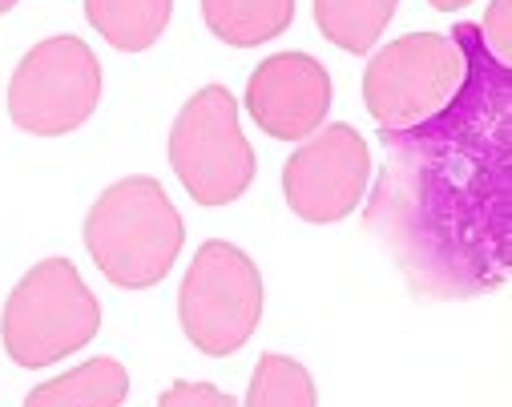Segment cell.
<instances>
[{
    "instance_id": "6da1fadb",
    "label": "cell",
    "mask_w": 512,
    "mask_h": 407,
    "mask_svg": "<svg viewBox=\"0 0 512 407\" xmlns=\"http://www.w3.org/2000/svg\"><path fill=\"white\" fill-rule=\"evenodd\" d=\"M464 53L456 97L412 129H383L388 166L367 230L396 258L416 295L480 299L512 266V65L496 61L480 25H456Z\"/></svg>"
},
{
    "instance_id": "7a4b0ae2",
    "label": "cell",
    "mask_w": 512,
    "mask_h": 407,
    "mask_svg": "<svg viewBox=\"0 0 512 407\" xmlns=\"http://www.w3.org/2000/svg\"><path fill=\"white\" fill-rule=\"evenodd\" d=\"M186 226L154 178L113 182L85 218V246L101 275L121 291L158 287L178 262Z\"/></svg>"
},
{
    "instance_id": "3957f363",
    "label": "cell",
    "mask_w": 512,
    "mask_h": 407,
    "mask_svg": "<svg viewBox=\"0 0 512 407\" xmlns=\"http://www.w3.org/2000/svg\"><path fill=\"white\" fill-rule=\"evenodd\" d=\"M101 331V303L69 258H45L13 287L0 339L17 367H49Z\"/></svg>"
},
{
    "instance_id": "277c9868",
    "label": "cell",
    "mask_w": 512,
    "mask_h": 407,
    "mask_svg": "<svg viewBox=\"0 0 512 407\" xmlns=\"http://www.w3.org/2000/svg\"><path fill=\"white\" fill-rule=\"evenodd\" d=\"M170 166L198 206H230L254 182V150L238 125V105L230 89H198L174 129H170Z\"/></svg>"
},
{
    "instance_id": "5b68a950",
    "label": "cell",
    "mask_w": 512,
    "mask_h": 407,
    "mask_svg": "<svg viewBox=\"0 0 512 407\" xmlns=\"http://www.w3.org/2000/svg\"><path fill=\"white\" fill-rule=\"evenodd\" d=\"M178 315L186 339L202 355H230L238 351L263 319V275L246 250L230 242L198 246L182 295Z\"/></svg>"
},
{
    "instance_id": "8992f818",
    "label": "cell",
    "mask_w": 512,
    "mask_h": 407,
    "mask_svg": "<svg viewBox=\"0 0 512 407\" xmlns=\"http://www.w3.org/2000/svg\"><path fill=\"white\" fill-rule=\"evenodd\" d=\"M464 81V53L452 37L408 33L383 45L363 73V101L379 129H412L436 117Z\"/></svg>"
},
{
    "instance_id": "52a82bcc",
    "label": "cell",
    "mask_w": 512,
    "mask_h": 407,
    "mask_svg": "<svg viewBox=\"0 0 512 407\" xmlns=\"http://www.w3.org/2000/svg\"><path fill=\"white\" fill-rule=\"evenodd\" d=\"M101 101V65L81 37H49L25 53L9 81V117L37 138L85 125Z\"/></svg>"
},
{
    "instance_id": "ba28073f",
    "label": "cell",
    "mask_w": 512,
    "mask_h": 407,
    "mask_svg": "<svg viewBox=\"0 0 512 407\" xmlns=\"http://www.w3.org/2000/svg\"><path fill=\"white\" fill-rule=\"evenodd\" d=\"M371 178V150L367 138L351 125H327L319 138L303 142L283 166V194L287 206L315 226L343 222L359 210L363 190Z\"/></svg>"
},
{
    "instance_id": "9c48e42d",
    "label": "cell",
    "mask_w": 512,
    "mask_h": 407,
    "mask_svg": "<svg viewBox=\"0 0 512 407\" xmlns=\"http://www.w3.org/2000/svg\"><path fill=\"white\" fill-rule=\"evenodd\" d=\"M246 109L275 142H307L327 121L331 77L307 53H275L250 73Z\"/></svg>"
},
{
    "instance_id": "30bf717a",
    "label": "cell",
    "mask_w": 512,
    "mask_h": 407,
    "mask_svg": "<svg viewBox=\"0 0 512 407\" xmlns=\"http://www.w3.org/2000/svg\"><path fill=\"white\" fill-rule=\"evenodd\" d=\"M206 29L234 49L267 45L295 21V0H202Z\"/></svg>"
},
{
    "instance_id": "8fae6325",
    "label": "cell",
    "mask_w": 512,
    "mask_h": 407,
    "mask_svg": "<svg viewBox=\"0 0 512 407\" xmlns=\"http://www.w3.org/2000/svg\"><path fill=\"white\" fill-rule=\"evenodd\" d=\"M130 391V371L117 359H89L69 375H57L29 391L25 407H121Z\"/></svg>"
},
{
    "instance_id": "7c38bea8",
    "label": "cell",
    "mask_w": 512,
    "mask_h": 407,
    "mask_svg": "<svg viewBox=\"0 0 512 407\" xmlns=\"http://www.w3.org/2000/svg\"><path fill=\"white\" fill-rule=\"evenodd\" d=\"M89 25L121 53H146L170 25L174 0H85Z\"/></svg>"
},
{
    "instance_id": "4fadbf2b",
    "label": "cell",
    "mask_w": 512,
    "mask_h": 407,
    "mask_svg": "<svg viewBox=\"0 0 512 407\" xmlns=\"http://www.w3.org/2000/svg\"><path fill=\"white\" fill-rule=\"evenodd\" d=\"M396 5L400 0H315V25L343 53H367L396 17Z\"/></svg>"
},
{
    "instance_id": "5bb4252c",
    "label": "cell",
    "mask_w": 512,
    "mask_h": 407,
    "mask_svg": "<svg viewBox=\"0 0 512 407\" xmlns=\"http://www.w3.org/2000/svg\"><path fill=\"white\" fill-rule=\"evenodd\" d=\"M246 407H315V379L291 355H263L250 375Z\"/></svg>"
},
{
    "instance_id": "9a60e30c",
    "label": "cell",
    "mask_w": 512,
    "mask_h": 407,
    "mask_svg": "<svg viewBox=\"0 0 512 407\" xmlns=\"http://www.w3.org/2000/svg\"><path fill=\"white\" fill-rule=\"evenodd\" d=\"M158 407H238V399H230L226 391H218L214 383H190L178 379L158 395Z\"/></svg>"
},
{
    "instance_id": "2e32d148",
    "label": "cell",
    "mask_w": 512,
    "mask_h": 407,
    "mask_svg": "<svg viewBox=\"0 0 512 407\" xmlns=\"http://www.w3.org/2000/svg\"><path fill=\"white\" fill-rule=\"evenodd\" d=\"M508 5H512V0H492V13L484 17V29H480L484 45H492L488 53H492L496 61H504V65H508V49H512V33H508L512 13H508Z\"/></svg>"
},
{
    "instance_id": "e0dca14e",
    "label": "cell",
    "mask_w": 512,
    "mask_h": 407,
    "mask_svg": "<svg viewBox=\"0 0 512 407\" xmlns=\"http://www.w3.org/2000/svg\"><path fill=\"white\" fill-rule=\"evenodd\" d=\"M432 9H440V13H460V9H468L472 0H428Z\"/></svg>"
},
{
    "instance_id": "ac0fdd59",
    "label": "cell",
    "mask_w": 512,
    "mask_h": 407,
    "mask_svg": "<svg viewBox=\"0 0 512 407\" xmlns=\"http://www.w3.org/2000/svg\"><path fill=\"white\" fill-rule=\"evenodd\" d=\"M17 9V0H0V17H5V13H13Z\"/></svg>"
}]
</instances>
